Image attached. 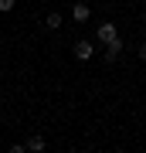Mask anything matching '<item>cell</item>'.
I'll use <instances>...</instances> for the list:
<instances>
[{"label":"cell","mask_w":146,"mask_h":153,"mask_svg":"<svg viewBox=\"0 0 146 153\" xmlns=\"http://www.w3.org/2000/svg\"><path fill=\"white\" fill-rule=\"evenodd\" d=\"M95 38L102 41V44H112V41H119V27H116L112 21H105V24H99V31H95Z\"/></svg>","instance_id":"6da1fadb"},{"label":"cell","mask_w":146,"mask_h":153,"mask_svg":"<svg viewBox=\"0 0 146 153\" xmlns=\"http://www.w3.org/2000/svg\"><path fill=\"white\" fill-rule=\"evenodd\" d=\"M71 21H75V24H88V21H92V7H88L85 0H78V4L71 7Z\"/></svg>","instance_id":"7a4b0ae2"},{"label":"cell","mask_w":146,"mask_h":153,"mask_svg":"<svg viewBox=\"0 0 146 153\" xmlns=\"http://www.w3.org/2000/svg\"><path fill=\"white\" fill-rule=\"evenodd\" d=\"M92 41H85V38H82V41H75V58L78 61H88V58H92Z\"/></svg>","instance_id":"3957f363"},{"label":"cell","mask_w":146,"mask_h":153,"mask_svg":"<svg viewBox=\"0 0 146 153\" xmlns=\"http://www.w3.org/2000/svg\"><path fill=\"white\" fill-rule=\"evenodd\" d=\"M119 55H122V38L119 41H112V44H105V61H109V65H112V61H119Z\"/></svg>","instance_id":"277c9868"},{"label":"cell","mask_w":146,"mask_h":153,"mask_svg":"<svg viewBox=\"0 0 146 153\" xmlns=\"http://www.w3.org/2000/svg\"><path fill=\"white\" fill-rule=\"evenodd\" d=\"M61 24H65V17H61L58 10H51L48 17H44V27H48V31H58V27H61Z\"/></svg>","instance_id":"5b68a950"},{"label":"cell","mask_w":146,"mask_h":153,"mask_svg":"<svg viewBox=\"0 0 146 153\" xmlns=\"http://www.w3.org/2000/svg\"><path fill=\"white\" fill-rule=\"evenodd\" d=\"M24 150H31V153H41V150H48V143H44L41 136H31V140L24 143Z\"/></svg>","instance_id":"8992f818"},{"label":"cell","mask_w":146,"mask_h":153,"mask_svg":"<svg viewBox=\"0 0 146 153\" xmlns=\"http://www.w3.org/2000/svg\"><path fill=\"white\" fill-rule=\"evenodd\" d=\"M14 7H17V0H0V14H10Z\"/></svg>","instance_id":"52a82bcc"},{"label":"cell","mask_w":146,"mask_h":153,"mask_svg":"<svg viewBox=\"0 0 146 153\" xmlns=\"http://www.w3.org/2000/svg\"><path fill=\"white\" fill-rule=\"evenodd\" d=\"M136 55H139V61H146V41L139 44V48H136Z\"/></svg>","instance_id":"ba28073f"}]
</instances>
